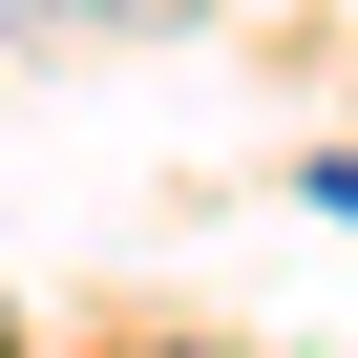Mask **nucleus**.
<instances>
[{
  "mask_svg": "<svg viewBox=\"0 0 358 358\" xmlns=\"http://www.w3.org/2000/svg\"><path fill=\"white\" fill-rule=\"evenodd\" d=\"M0 22H148V0H0Z\"/></svg>",
  "mask_w": 358,
  "mask_h": 358,
  "instance_id": "1",
  "label": "nucleus"
},
{
  "mask_svg": "<svg viewBox=\"0 0 358 358\" xmlns=\"http://www.w3.org/2000/svg\"><path fill=\"white\" fill-rule=\"evenodd\" d=\"M169 358H232V337H169Z\"/></svg>",
  "mask_w": 358,
  "mask_h": 358,
  "instance_id": "2",
  "label": "nucleus"
}]
</instances>
